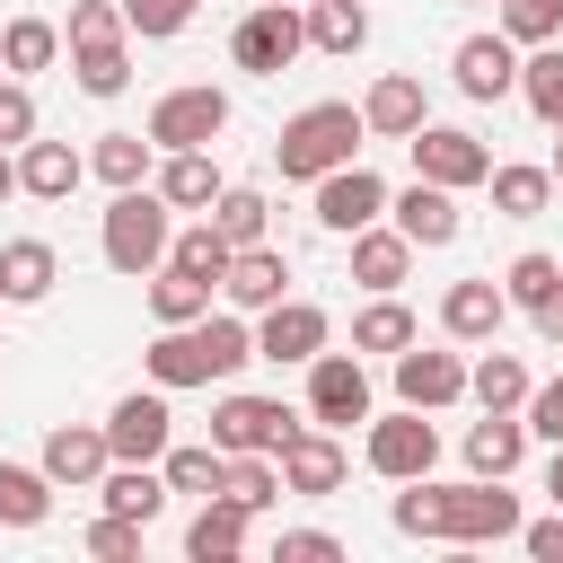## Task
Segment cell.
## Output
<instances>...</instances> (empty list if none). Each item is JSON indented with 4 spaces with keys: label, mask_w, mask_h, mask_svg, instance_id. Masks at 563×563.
Segmentation results:
<instances>
[{
    "label": "cell",
    "mask_w": 563,
    "mask_h": 563,
    "mask_svg": "<svg viewBox=\"0 0 563 563\" xmlns=\"http://www.w3.org/2000/svg\"><path fill=\"white\" fill-rule=\"evenodd\" d=\"M387 519H396V537H431V545H510L528 510H519V493H501V475H466V484L405 475Z\"/></svg>",
    "instance_id": "1"
},
{
    "label": "cell",
    "mask_w": 563,
    "mask_h": 563,
    "mask_svg": "<svg viewBox=\"0 0 563 563\" xmlns=\"http://www.w3.org/2000/svg\"><path fill=\"white\" fill-rule=\"evenodd\" d=\"M255 361V325L238 317V308H211V317H194V325H158V343L141 352V369H150V387H211V378H238Z\"/></svg>",
    "instance_id": "2"
},
{
    "label": "cell",
    "mask_w": 563,
    "mask_h": 563,
    "mask_svg": "<svg viewBox=\"0 0 563 563\" xmlns=\"http://www.w3.org/2000/svg\"><path fill=\"white\" fill-rule=\"evenodd\" d=\"M361 141H369L361 106H343V97H317V106H299V114L282 123V141H273V167H282L290 185H317L325 167L361 158Z\"/></svg>",
    "instance_id": "3"
},
{
    "label": "cell",
    "mask_w": 563,
    "mask_h": 563,
    "mask_svg": "<svg viewBox=\"0 0 563 563\" xmlns=\"http://www.w3.org/2000/svg\"><path fill=\"white\" fill-rule=\"evenodd\" d=\"M167 238H176V211H167L158 185H123V194L106 202V220H97V255H106L114 273H132V282H150V273L167 264Z\"/></svg>",
    "instance_id": "4"
},
{
    "label": "cell",
    "mask_w": 563,
    "mask_h": 563,
    "mask_svg": "<svg viewBox=\"0 0 563 563\" xmlns=\"http://www.w3.org/2000/svg\"><path fill=\"white\" fill-rule=\"evenodd\" d=\"M299 53H308V9H299V0H255V9L229 26V62H238L246 79H282Z\"/></svg>",
    "instance_id": "5"
},
{
    "label": "cell",
    "mask_w": 563,
    "mask_h": 563,
    "mask_svg": "<svg viewBox=\"0 0 563 563\" xmlns=\"http://www.w3.org/2000/svg\"><path fill=\"white\" fill-rule=\"evenodd\" d=\"M150 150H211L220 132H229V88H211V79H194V88H167L158 106H150Z\"/></svg>",
    "instance_id": "6"
},
{
    "label": "cell",
    "mask_w": 563,
    "mask_h": 563,
    "mask_svg": "<svg viewBox=\"0 0 563 563\" xmlns=\"http://www.w3.org/2000/svg\"><path fill=\"white\" fill-rule=\"evenodd\" d=\"M308 211H317V229H325V238H352V229L387 220V176H378V167H361V158H343V167H325V176L308 185Z\"/></svg>",
    "instance_id": "7"
},
{
    "label": "cell",
    "mask_w": 563,
    "mask_h": 563,
    "mask_svg": "<svg viewBox=\"0 0 563 563\" xmlns=\"http://www.w3.org/2000/svg\"><path fill=\"white\" fill-rule=\"evenodd\" d=\"M361 457H369V475L405 484V475H431V466H440V431H431V413L396 405V413H369V440H361Z\"/></svg>",
    "instance_id": "8"
},
{
    "label": "cell",
    "mask_w": 563,
    "mask_h": 563,
    "mask_svg": "<svg viewBox=\"0 0 563 563\" xmlns=\"http://www.w3.org/2000/svg\"><path fill=\"white\" fill-rule=\"evenodd\" d=\"M299 422H308V413H290L282 396H220V405H211V449H229V457H238V449L282 457V440H290Z\"/></svg>",
    "instance_id": "9"
},
{
    "label": "cell",
    "mask_w": 563,
    "mask_h": 563,
    "mask_svg": "<svg viewBox=\"0 0 563 563\" xmlns=\"http://www.w3.org/2000/svg\"><path fill=\"white\" fill-rule=\"evenodd\" d=\"M405 150H413V176H431V185H449V194H466V185L493 176V150H484L475 132H457V123H422V132H405Z\"/></svg>",
    "instance_id": "10"
},
{
    "label": "cell",
    "mask_w": 563,
    "mask_h": 563,
    "mask_svg": "<svg viewBox=\"0 0 563 563\" xmlns=\"http://www.w3.org/2000/svg\"><path fill=\"white\" fill-rule=\"evenodd\" d=\"M396 405H413V413H449V405H466V361L413 334V343L396 352Z\"/></svg>",
    "instance_id": "11"
},
{
    "label": "cell",
    "mask_w": 563,
    "mask_h": 563,
    "mask_svg": "<svg viewBox=\"0 0 563 563\" xmlns=\"http://www.w3.org/2000/svg\"><path fill=\"white\" fill-rule=\"evenodd\" d=\"M308 422H325V431L369 422V369H361V352H317L308 361Z\"/></svg>",
    "instance_id": "12"
},
{
    "label": "cell",
    "mask_w": 563,
    "mask_h": 563,
    "mask_svg": "<svg viewBox=\"0 0 563 563\" xmlns=\"http://www.w3.org/2000/svg\"><path fill=\"white\" fill-rule=\"evenodd\" d=\"M334 343V325H325V308L317 299H273V308H255V361H317Z\"/></svg>",
    "instance_id": "13"
},
{
    "label": "cell",
    "mask_w": 563,
    "mask_h": 563,
    "mask_svg": "<svg viewBox=\"0 0 563 563\" xmlns=\"http://www.w3.org/2000/svg\"><path fill=\"white\" fill-rule=\"evenodd\" d=\"M167 440H176L167 387H132V396H114V413H106V449H114V457L158 466V457H167Z\"/></svg>",
    "instance_id": "14"
},
{
    "label": "cell",
    "mask_w": 563,
    "mask_h": 563,
    "mask_svg": "<svg viewBox=\"0 0 563 563\" xmlns=\"http://www.w3.org/2000/svg\"><path fill=\"white\" fill-rule=\"evenodd\" d=\"M343 475H352V449L325 431V422H299L290 440H282V493H343Z\"/></svg>",
    "instance_id": "15"
},
{
    "label": "cell",
    "mask_w": 563,
    "mask_h": 563,
    "mask_svg": "<svg viewBox=\"0 0 563 563\" xmlns=\"http://www.w3.org/2000/svg\"><path fill=\"white\" fill-rule=\"evenodd\" d=\"M35 466L53 475V493H97V475L114 466L106 422H62V431H44V457H35Z\"/></svg>",
    "instance_id": "16"
},
{
    "label": "cell",
    "mask_w": 563,
    "mask_h": 563,
    "mask_svg": "<svg viewBox=\"0 0 563 563\" xmlns=\"http://www.w3.org/2000/svg\"><path fill=\"white\" fill-rule=\"evenodd\" d=\"M449 79H457V97H475V106H493V97H510L519 88V44L493 26V35H466L457 53H449Z\"/></svg>",
    "instance_id": "17"
},
{
    "label": "cell",
    "mask_w": 563,
    "mask_h": 563,
    "mask_svg": "<svg viewBox=\"0 0 563 563\" xmlns=\"http://www.w3.org/2000/svg\"><path fill=\"white\" fill-rule=\"evenodd\" d=\"M220 299H229L238 317H255V308H273V299H290V255H282L273 238H255V246H238V255H229V273H220Z\"/></svg>",
    "instance_id": "18"
},
{
    "label": "cell",
    "mask_w": 563,
    "mask_h": 563,
    "mask_svg": "<svg viewBox=\"0 0 563 563\" xmlns=\"http://www.w3.org/2000/svg\"><path fill=\"white\" fill-rule=\"evenodd\" d=\"M501 317H510V290H501L493 273H466V282L440 290V334H449V343H493Z\"/></svg>",
    "instance_id": "19"
},
{
    "label": "cell",
    "mask_w": 563,
    "mask_h": 563,
    "mask_svg": "<svg viewBox=\"0 0 563 563\" xmlns=\"http://www.w3.org/2000/svg\"><path fill=\"white\" fill-rule=\"evenodd\" d=\"M387 220H396L413 246H457V229H466L457 194H449V185H431V176H413L405 194H387Z\"/></svg>",
    "instance_id": "20"
},
{
    "label": "cell",
    "mask_w": 563,
    "mask_h": 563,
    "mask_svg": "<svg viewBox=\"0 0 563 563\" xmlns=\"http://www.w3.org/2000/svg\"><path fill=\"white\" fill-rule=\"evenodd\" d=\"M361 123H369L378 141H405V132H422V123H431V97H422V79H413V70H378V79H369V97H361Z\"/></svg>",
    "instance_id": "21"
},
{
    "label": "cell",
    "mask_w": 563,
    "mask_h": 563,
    "mask_svg": "<svg viewBox=\"0 0 563 563\" xmlns=\"http://www.w3.org/2000/svg\"><path fill=\"white\" fill-rule=\"evenodd\" d=\"M413 255H422V246H413L396 220H369V229H352V282H361V290H396V282L413 273Z\"/></svg>",
    "instance_id": "22"
},
{
    "label": "cell",
    "mask_w": 563,
    "mask_h": 563,
    "mask_svg": "<svg viewBox=\"0 0 563 563\" xmlns=\"http://www.w3.org/2000/svg\"><path fill=\"white\" fill-rule=\"evenodd\" d=\"M246 501H229V493H211V501H194V519H185V554L194 563H238L246 554Z\"/></svg>",
    "instance_id": "23"
},
{
    "label": "cell",
    "mask_w": 563,
    "mask_h": 563,
    "mask_svg": "<svg viewBox=\"0 0 563 563\" xmlns=\"http://www.w3.org/2000/svg\"><path fill=\"white\" fill-rule=\"evenodd\" d=\"M53 282H62L53 238H9L0 246V308H35V299H53Z\"/></svg>",
    "instance_id": "24"
},
{
    "label": "cell",
    "mask_w": 563,
    "mask_h": 563,
    "mask_svg": "<svg viewBox=\"0 0 563 563\" xmlns=\"http://www.w3.org/2000/svg\"><path fill=\"white\" fill-rule=\"evenodd\" d=\"M79 176H88V158H79L70 141H18V194H35V202H70Z\"/></svg>",
    "instance_id": "25"
},
{
    "label": "cell",
    "mask_w": 563,
    "mask_h": 563,
    "mask_svg": "<svg viewBox=\"0 0 563 563\" xmlns=\"http://www.w3.org/2000/svg\"><path fill=\"white\" fill-rule=\"evenodd\" d=\"M97 501H106L114 519H141V528H150V519H158L176 493H167V475H158V466H141V457H114V466L97 475Z\"/></svg>",
    "instance_id": "26"
},
{
    "label": "cell",
    "mask_w": 563,
    "mask_h": 563,
    "mask_svg": "<svg viewBox=\"0 0 563 563\" xmlns=\"http://www.w3.org/2000/svg\"><path fill=\"white\" fill-rule=\"evenodd\" d=\"M150 185L167 194V211H211V202H220V167H211V150H158Z\"/></svg>",
    "instance_id": "27"
},
{
    "label": "cell",
    "mask_w": 563,
    "mask_h": 563,
    "mask_svg": "<svg viewBox=\"0 0 563 563\" xmlns=\"http://www.w3.org/2000/svg\"><path fill=\"white\" fill-rule=\"evenodd\" d=\"M457 449H466V475H501L510 484V466L528 457V422L519 413H484V422H466Z\"/></svg>",
    "instance_id": "28"
},
{
    "label": "cell",
    "mask_w": 563,
    "mask_h": 563,
    "mask_svg": "<svg viewBox=\"0 0 563 563\" xmlns=\"http://www.w3.org/2000/svg\"><path fill=\"white\" fill-rule=\"evenodd\" d=\"M528 387H537V378H528V361H519V352H484V361H466V396H475L484 413H519V405H528Z\"/></svg>",
    "instance_id": "29"
},
{
    "label": "cell",
    "mask_w": 563,
    "mask_h": 563,
    "mask_svg": "<svg viewBox=\"0 0 563 563\" xmlns=\"http://www.w3.org/2000/svg\"><path fill=\"white\" fill-rule=\"evenodd\" d=\"M158 475H167V493H185V501H211L220 484H229V449H194V440H167V457H158Z\"/></svg>",
    "instance_id": "30"
},
{
    "label": "cell",
    "mask_w": 563,
    "mask_h": 563,
    "mask_svg": "<svg viewBox=\"0 0 563 563\" xmlns=\"http://www.w3.org/2000/svg\"><path fill=\"white\" fill-rule=\"evenodd\" d=\"M62 62V26L53 18H9L0 26V70L9 79H35V70H53Z\"/></svg>",
    "instance_id": "31"
},
{
    "label": "cell",
    "mask_w": 563,
    "mask_h": 563,
    "mask_svg": "<svg viewBox=\"0 0 563 563\" xmlns=\"http://www.w3.org/2000/svg\"><path fill=\"white\" fill-rule=\"evenodd\" d=\"M229 255H238V246H229V238L211 229V211H194V220H185V229L167 238V264H176V273H194V282H211V290H220Z\"/></svg>",
    "instance_id": "32"
},
{
    "label": "cell",
    "mask_w": 563,
    "mask_h": 563,
    "mask_svg": "<svg viewBox=\"0 0 563 563\" xmlns=\"http://www.w3.org/2000/svg\"><path fill=\"white\" fill-rule=\"evenodd\" d=\"M413 334H422V325H413V308H405L396 290H369V308L352 317V352H387V361H396Z\"/></svg>",
    "instance_id": "33"
},
{
    "label": "cell",
    "mask_w": 563,
    "mask_h": 563,
    "mask_svg": "<svg viewBox=\"0 0 563 563\" xmlns=\"http://www.w3.org/2000/svg\"><path fill=\"white\" fill-rule=\"evenodd\" d=\"M510 97H528V114L554 132L563 123V35L554 44H528V62H519V88Z\"/></svg>",
    "instance_id": "34"
},
{
    "label": "cell",
    "mask_w": 563,
    "mask_h": 563,
    "mask_svg": "<svg viewBox=\"0 0 563 563\" xmlns=\"http://www.w3.org/2000/svg\"><path fill=\"white\" fill-rule=\"evenodd\" d=\"M150 167H158L150 132H97V150H88V176H106L114 194L123 185H150Z\"/></svg>",
    "instance_id": "35"
},
{
    "label": "cell",
    "mask_w": 563,
    "mask_h": 563,
    "mask_svg": "<svg viewBox=\"0 0 563 563\" xmlns=\"http://www.w3.org/2000/svg\"><path fill=\"white\" fill-rule=\"evenodd\" d=\"M53 519V475L0 457V528H44Z\"/></svg>",
    "instance_id": "36"
},
{
    "label": "cell",
    "mask_w": 563,
    "mask_h": 563,
    "mask_svg": "<svg viewBox=\"0 0 563 563\" xmlns=\"http://www.w3.org/2000/svg\"><path fill=\"white\" fill-rule=\"evenodd\" d=\"M308 9V44L317 53H361L369 44V9L361 0H299Z\"/></svg>",
    "instance_id": "37"
},
{
    "label": "cell",
    "mask_w": 563,
    "mask_h": 563,
    "mask_svg": "<svg viewBox=\"0 0 563 563\" xmlns=\"http://www.w3.org/2000/svg\"><path fill=\"white\" fill-rule=\"evenodd\" d=\"M70 79H79V97H123L132 88V44H70Z\"/></svg>",
    "instance_id": "38"
},
{
    "label": "cell",
    "mask_w": 563,
    "mask_h": 563,
    "mask_svg": "<svg viewBox=\"0 0 563 563\" xmlns=\"http://www.w3.org/2000/svg\"><path fill=\"white\" fill-rule=\"evenodd\" d=\"M150 317H158V325H194V317H211V282L158 264V273H150Z\"/></svg>",
    "instance_id": "39"
},
{
    "label": "cell",
    "mask_w": 563,
    "mask_h": 563,
    "mask_svg": "<svg viewBox=\"0 0 563 563\" xmlns=\"http://www.w3.org/2000/svg\"><path fill=\"white\" fill-rule=\"evenodd\" d=\"M484 185H493V211H501V220H537V211L554 202V176H545V167H493Z\"/></svg>",
    "instance_id": "40"
},
{
    "label": "cell",
    "mask_w": 563,
    "mask_h": 563,
    "mask_svg": "<svg viewBox=\"0 0 563 563\" xmlns=\"http://www.w3.org/2000/svg\"><path fill=\"white\" fill-rule=\"evenodd\" d=\"M211 229H220L229 246H255V238L273 229V202H264L255 185H220V202H211Z\"/></svg>",
    "instance_id": "41"
},
{
    "label": "cell",
    "mask_w": 563,
    "mask_h": 563,
    "mask_svg": "<svg viewBox=\"0 0 563 563\" xmlns=\"http://www.w3.org/2000/svg\"><path fill=\"white\" fill-rule=\"evenodd\" d=\"M220 493H229V501H246V510H273V501H282V457H264V449H238Z\"/></svg>",
    "instance_id": "42"
},
{
    "label": "cell",
    "mask_w": 563,
    "mask_h": 563,
    "mask_svg": "<svg viewBox=\"0 0 563 563\" xmlns=\"http://www.w3.org/2000/svg\"><path fill=\"white\" fill-rule=\"evenodd\" d=\"M62 44H132V26H123V0H70V26H62Z\"/></svg>",
    "instance_id": "43"
},
{
    "label": "cell",
    "mask_w": 563,
    "mask_h": 563,
    "mask_svg": "<svg viewBox=\"0 0 563 563\" xmlns=\"http://www.w3.org/2000/svg\"><path fill=\"white\" fill-rule=\"evenodd\" d=\"M501 290H510V308H537V299H554V290H563V264L528 246V255H510V273H501Z\"/></svg>",
    "instance_id": "44"
},
{
    "label": "cell",
    "mask_w": 563,
    "mask_h": 563,
    "mask_svg": "<svg viewBox=\"0 0 563 563\" xmlns=\"http://www.w3.org/2000/svg\"><path fill=\"white\" fill-rule=\"evenodd\" d=\"M501 35L528 53V44H554L563 35V0H501Z\"/></svg>",
    "instance_id": "45"
},
{
    "label": "cell",
    "mask_w": 563,
    "mask_h": 563,
    "mask_svg": "<svg viewBox=\"0 0 563 563\" xmlns=\"http://www.w3.org/2000/svg\"><path fill=\"white\" fill-rule=\"evenodd\" d=\"M194 9H202V0H123V26H132L141 44H167V35L194 26Z\"/></svg>",
    "instance_id": "46"
},
{
    "label": "cell",
    "mask_w": 563,
    "mask_h": 563,
    "mask_svg": "<svg viewBox=\"0 0 563 563\" xmlns=\"http://www.w3.org/2000/svg\"><path fill=\"white\" fill-rule=\"evenodd\" d=\"M18 141H35V88L0 70V150H18Z\"/></svg>",
    "instance_id": "47"
},
{
    "label": "cell",
    "mask_w": 563,
    "mask_h": 563,
    "mask_svg": "<svg viewBox=\"0 0 563 563\" xmlns=\"http://www.w3.org/2000/svg\"><path fill=\"white\" fill-rule=\"evenodd\" d=\"M88 554H97V563H132V554H141V519H114V510H106V519L88 528Z\"/></svg>",
    "instance_id": "48"
},
{
    "label": "cell",
    "mask_w": 563,
    "mask_h": 563,
    "mask_svg": "<svg viewBox=\"0 0 563 563\" xmlns=\"http://www.w3.org/2000/svg\"><path fill=\"white\" fill-rule=\"evenodd\" d=\"M519 422H528V431H537V440L554 449V440H563V378H545V387H528V405H519Z\"/></svg>",
    "instance_id": "49"
},
{
    "label": "cell",
    "mask_w": 563,
    "mask_h": 563,
    "mask_svg": "<svg viewBox=\"0 0 563 563\" xmlns=\"http://www.w3.org/2000/svg\"><path fill=\"white\" fill-rule=\"evenodd\" d=\"M343 537L334 528H282V563H334Z\"/></svg>",
    "instance_id": "50"
},
{
    "label": "cell",
    "mask_w": 563,
    "mask_h": 563,
    "mask_svg": "<svg viewBox=\"0 0 563 563\" xmlns=\"http://www.w3.org/2000/svg\"><path fill=\"white\" fill-rule=\"evenodd\" d=\"M519 545H528L537 563H563V510H545V519H519Z\"/></svg>",
    "instance_id": "51"
},
{
    "label": "cell",
    "mask_w": 563,
    "mask_h": 563,
    "mask_svg": "<svg viewBox=\"0 0 563 563\" xmlns=\"http://www.w3.org/2000/svg\"><path fill=\"white\" fill-rule=\"evenodd\" d=\"M528 317H537V343H554V352H563V290H554V299H537Z\"/></svg>",
    "instance_id": "52"
},
{
    "label": "cell",
    "mask_w": 563,
    "mask_h": 563,
    "mask_svg": "<svg viewBox=\"0 0 563 563\" xmlns=\"http://www.w3.org/2000/svg\"><path fill=\"white\" fill-rule=\"evenodd\" d=\"M545 501L563 510V440H554V466H545Z\"/></svg>",
    "instance_id": "53"
},
{
    "label": "cell",
    "mask_w": 563,
    "mask_h": 563,
    "mask_svg": "<svg viewBox=\"0 0 563 563\" xmlns=\"http://www.w3.org/2000/svg\"><path fill=\"white\" fill-rule=\"evenodd\" d=\"M18 194V150H0V202Z\"/></svg>",
    "instance_id": "54"
},
{
    "label": "cell",
    "mask_w": 563,
    "mask_h": 563,
    "mask_svg": "<svg viewBox=\"0 0 563 563\" xmlns=\"http://www.w3.org/2000/svg\"><path fill=\"white\" fill-rule=\"evenodd\" d=\"M545 176H554V185H563V123H554V158H545Z\"/></svg>",
    "instance_id": "55"
}]
</instances>
